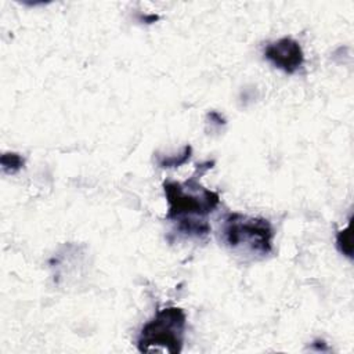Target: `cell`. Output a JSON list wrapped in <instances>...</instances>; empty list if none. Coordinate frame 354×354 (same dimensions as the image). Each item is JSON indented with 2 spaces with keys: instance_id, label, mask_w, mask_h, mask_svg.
I'll return each instance as SVG.
<instances>
[{
  "instance_id": "cell-1",
  "label": "cell",
  "mask_w": 354,
  "mask_h": 354,
  "mask_svg": "<svg viewBox=\"0 0 354 354\" xmlns=\"http://www.w3.org/2000/svg\"><path fill=\"white\" fill-rule=\"evenodd\" d=\"M221 241L238 254L263 259L272 252L274 228L261 217H252L241 213H230L221 224Z\"/></svg>"
},
{
  "instance_id": "cell-2",
  "label": "cell",
  "mask_w": 354,
  "mask_h": 354,
  "mask_svg": "<svg viewBox=\"0 0 354 354\" xmlns=\"http://www.w3.org/2000/svg\"><path fill=\"white\" fill-rule=\"evenodd\" d=\"M206 170L196 167L194 174L185 183L165 181L163 191L169 203L166 218L170 221H178L184 218H206L220 203L217 192L206 189L198 183V177Z\"/></svg>"
},
{
  "instance_id": "cell-3",
  "label": "cell",
  "mask_w": 354,
  "mask_h": 354,
  "mask_svg": "<svg viewBox=\"0 0 354 354\" xmlns=\"http://www.w3.org/2000/svg\"><path fill=\"white\" fill-rule=\"evenodd\" d=\"M187 328V315L183 308L169 306L160 308L141 329L137 339V348L141 353L165 348L170 354L183 350Z\"/></svg>"
},
{
  "instance_id": "cell-4",
  "label": "cell",
  "mask_w": 354,
  "mask_h": 354,
  "mask_svg": "<svg viewBox=\"0 0 354 354\" xmlns=\"http://www.w3.org/2000/svg\"><path fill=\"white\" fill-rule=\"evenodd\" d=\"M264 57L275 68L289 75L296 73L304 64V53L300 43L288 36L268 43Z\"/></svg>"
},
{
  "instance_id": "cell-5",
  "label": "cell",
  "mask_w": 354,
  "mask_h": 354,
  "mask_svg": "<svg viewBox=\"0 0 354 354\" xmlns=\"http://www.w3.org/2000/svg\"><path fill=\"white\" fill-rule=\"evenodd\" d=\"M178 234L192 238H203L210 232V224L206 218H184L174 221Z\"/></svg>"
},
{
  "instance_id": "cell-6",
  "label": "cell",
  "mask_w": 354,
  "mask_h": 354,
  "mask_svg": "<svg viewBox=\"0 0 354 354\" xmlns=\"http://www.w3.org/2000/svg\"><path fill=\"white\" fill-rule=\"evenodd\" d=\"M192 153L191 145H184L183 151L177 155H159L156 153V163L163 167V169H170V167H178L184 165L185 162L189 160Z\"/></svg>"
},
{
  "instance_id": "cell-7",
  "label": "cell",
  "mask_w": 354,
  "mask_h": 354,
  "mask_svg": "<svg viewBox=\"0 0 354 354\" xmlns=\"http://www.w3.org/2000/svg\"><path fill=\"white\" fill-rule=\"evenodd\" d=\"M0 163H1V169L4 173L12 174L24 167V158L15 152H7V153L1 155Z\"/></svg>"
},
{
  "instance_id": "cell-8",
  "label": "cell",
  "mask_w": 354,
  "mask_h": 354,
  "mask_svg": "<svg viewBox=\"0 0 354 354\" xmlns=\"http://www.w3.org/2000/svg\"><path fill=\"white\" fill-rule=\"evenodd\" d=\"M336 248L342 254H344L348 259H353V243H351L350 224L344 230L337 232V235H336Z\"/></svg>"
}]
</instances>
